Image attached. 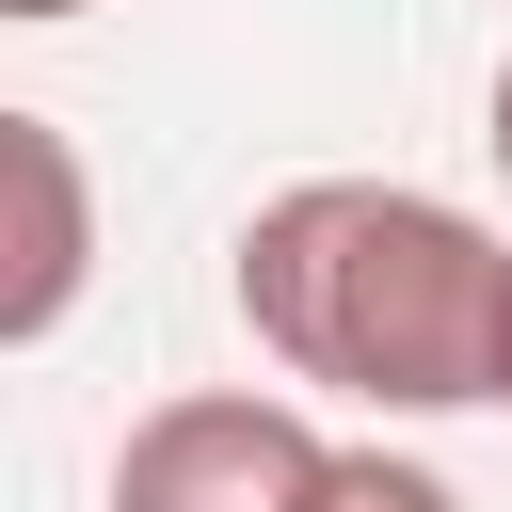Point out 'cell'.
<instances>
[{
	"label": "cell",
	"instance_id": "1",
	"mask_svg": "<svg viewBox=\"0 0 512 512\" xmlns=\"http://www.w3.org/2000/svg\"><path fill=\"white\" fill-rule=\"evenodd\" d=\"M240 336L368 416L512 400V240L416 176H288L240 224Z\"/></svg>",
	"mask_w": 512,
	"mask_h": 512
},
{
	"label": "cell",
	"instance_id": "2",
	"mask_svg": "<svg viewBox=\"0 0 512 512\" xmlns=\"http://www.w3.org/2000/svg\"><path fill=\"white\" fill-rule=\"evenodd\" d=\"M320 480H336V432L272 384H192L112 448V512H320Z\"/></svg>",
	"mask_w": 512,
	"mask_h": 512
},
{
	"label": "cell",
	"instance_id": "3",
	"mask_svg": "<svg viewBox=\"0 0 512 512\" xmlns=\"http://www.w3.org/2000/svg\"><path fill=\"white\" fill-rule=\"evenodd\" d=\"M0 176H16V272H0V352H48L80 272H96V192H80V144L64 112H0Z\"/></svg>",
	"mask_w": 512,
	"mask_h": 512
},
{
	"label": "cell",
	"instance_id": "4",
	"mask_svg": "<svg viewBox=\"0 0 512 512\" xmlns=\"http://www.w3.org/2000/svg\"><path fill=\"white\" fill-rule=\"evenodd\" d=\"M320 512H464V480H448V464H416V448H336Z\"/></svg>",
	"mask_w": 512,
	"mask_h": 512
},
{
	"label": "cell",
	"instance_id": "5",
	"mask_svg": "<svg viewBox=\"0 0 512 512\" xmlns=\"http://www.w3.org/2000/svg\"><path fill=\"white\" fill-rule=\"evenodd\" d=\"M0 16H16V32H64V16H96V0H0Z\"/></svg>",
	"mask_w": 512,
	"mask_h": 512
},
{
	"label": "cell",
	"instance_id": "6",
	"mask_svg": "<svg viewBox=\"0 0 512 512\" xmlns=\"http://www.w3.org/2000/svg\"><path fill=\"white\" fill-rule=\"evenodd\" d=\"M480 144H496V176H512V64H496V128H480Z\"/></svg>",
	"mask_w": 512,
	"mask_h": 512
}]
</instances>
